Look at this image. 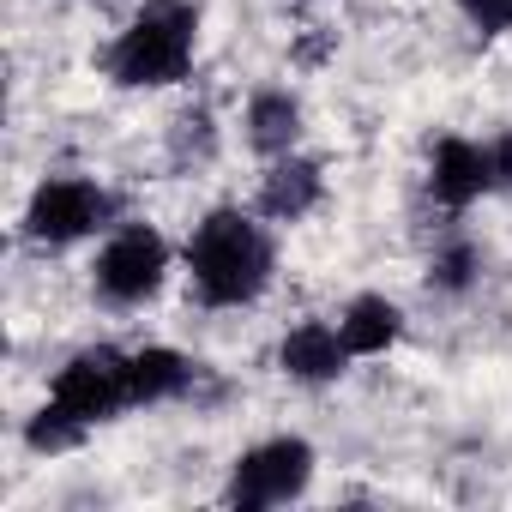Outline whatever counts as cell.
<instances>
[{"label": "cell", "mask_w": 512, "mask_h": 512, "mask_svg": "<svg viewBox=\"0 0 512 512\" xmlns=\"http://www.w3.org/2000/svg\"><path fill=\"white\" fill-rule=\"evenodd\" d=\"M121 410H133V356H121L109 344H91L55 374L49 404L31 416L25 440H31V452H67L97 422H109Z\"/></svg>", "instance_id": "6da1fadb"}, {"label": "cell", "mask_w": 512, "mask_h": 512, "mask_svg": "<svg viewBox=\"0 0 512 512\" xmlns=\"http://www.w3.org/2000/svg\"><path fill=\"white\" fill-rule=\"evenodd\" d=\"M187 278L205 308H247L272 284V235L235 205H217L187 235Z\"/></svg>", "instance_id": "7a4b0ae2"}, {"label": "cell", "mask_w": 512, "mask_h": 512, "mask_svg": "<svg viewBox=\"0 0 512 512\" xmlns=\"http://www.w3.org/2000/svg\"><path fill=\"white\" fill-rule=\"evenodd\" d=\"M193 49H199V13L187 0H145L109 49V79L127 91L181 85L193 67Z\"/></svg>", "instance_id": "3957f363"}, {"label": "cell", "mask_w": 512, "mask_h": 512, "mask_svg": "<svg viewBox=\"0 0 512 512\" xmlns=\"http://www.w3.org/2000/svg\"><path fill=\"white\" fill-rule=\"evenodd\" d=\"M115 223V193L85 175H49L25 205V241L37 247H73Z\"/></svg>", "instance_id": "277c9868"}, {"label": "cell", "mask_w": 512, "mask_h": 512, "mask_svg": "<svg viewBox=\"0 0 512 512\" xmlns=\"http://www.w3.org/2000/svg\"><path fill=\"white\" fill-rule=\"evenodd\" d=\"M163 278H169V241H163L151 223H121V229L103 241L97 266H91L97 296L115 302V308L151 302V296L163 290Z\"/></svg>", "instance_id": "5b68a950"}, {"label": "cell", "mask_w": 512, "mask_h": 512, "mask_svg": "<svg viewBox=\"0 0 512 512\" xmlns=\"http://www.w3.org/2000/svg\"><path fill=\"white\" fill-rule=\"evenodd\" d=\"M308 482H314V446L284 434V440H266V446L235 458L223 500L241 506V512H266V506H284V500L308 494Z\"/></svg>", "instance_id": "8992f818"}, {"label": "cell", "mask_w": 512, "mask_h": 512, "mask_svg": "<svg viewBox=\"0 0 512 512\" xmlns=\"http://www.w3.org/2000/svg\"><path fill=\"white\" fill-rule=\"evenodd\" d=\"M428 193L440 205H452V211H464L470 199L494 193V157H488V145H476V139H440L434 157H428Z\"/></svg>", "instance_id": "52a82bcc"}, {"label": "cell", "mask_w": 512, "mask_h": 512, "mask_svg": "<svg viewBox=\"0 0 512 512\" xmlns=\"http://www.w3.org/2000/svg\"><path fill=\"white\" fill-rule=\"evenodd\" d=\"M278 368H284L290 380H302V386H326V380H338V374L350 368V344H344L338 326L302 320V326L278 344Z\"/></svg>", "instance_id": "ba28073f"}, {"label": "cell", "mask_w": 512, "mask_h": 512, "mask_svg": "<svg viewBox=\"0 0 512 512\" xmlns=\"http://www.w3.org/2000/svg\"><path fill=\"white\" fill-rule=\"evenodd\" d=\"M320 193H326V175H320V163H308V157H272V169H266V181H260V211L272 217V223H302L314 205H320Z\"/></svg>", "instance_id": "9c48e42d"}, {"label": "cell", "mask_w": 512, "mask_h": 512, "mask_svg": "<svg viewBox=\"0 0 512 512\" xmlns=\"http://www.w3.org/2000/svg\"><path fill=\"white\" fill-rule=\"evenodd\" d=\"M302 139V103L290 91H260L247 103V145L260 157H290Z\"/></svg>", "instance_id": "30bf717a"}, {"label": "cell", "mask_w": 512, "mask_h": 512, "mask_svg": "<svg viewBox=\"0 0 512 512\" xmlns=\"http://www.w3.org/2000/svg\"><path fill=\"white\" fill-rule=\"evenodd\" d=\"M338 332H344L350 356H386V350L398 344V332H404V314H398V302H386V296H356V302L344 308Z\"/></svg>", "instance_id": "8fae6325"}, {"label": "cell", "mask_w": 512, "mask_h": 512, "mask_svg": "<svg viewBox=\"0 0 512 512\" xmlns=\"http://www.w3.org/2000/svg\"><path fill=\"white\" fill-rule=\"evenodd\" d=\"M193 374H199V362H187L181 350H163V344L133 350V410H139V404H169V398H181V392L193 386Z\"/></svg>", "instance_id": "7c38bea8"}, {"label": "cell", "mask_w": 512, "mask_h": 512, "mask_svg": "<svg viewBox=\"0 0 512 512\" xmlns=\"http://www.w3.org/2000/svg\"><path fill=\"white\" fill-rule=\"evenodd\" d=\"M476 272H482V253H476L470 241H452V247H440V253H434L428 284H434L440 296H464V290L476 284Z\"/></svg>", "instance_id": "4fadbf2b"}, {"label": "cell", "mask_w": 512, "mask_h": 512, "mask_svg": "<svg viewBox=\"0 0 512 512\" xmlns=\"http://www.w3.org/2000/svg\"><path fill=\"white\" fill-rule=\"evenodd\" d=\"M458 13L476 25V31H512V0H458Z\"/></svg>", "instance_id": "5bb4252c"}, {"label": "cell", "mask_w": 512, "mask_h": 512, "mask_svg": "<svg viewBox=\"0 0 512 512\" xmlns=\"http://www.w3.org/2000/svg\"><path fill=\"white\" fill-rule=\"evenodd\" d=\"M488 157H494V187H512V127L488 145Z\"/></svg>", "instance_id": "9a60e30c"}]
</instances>
